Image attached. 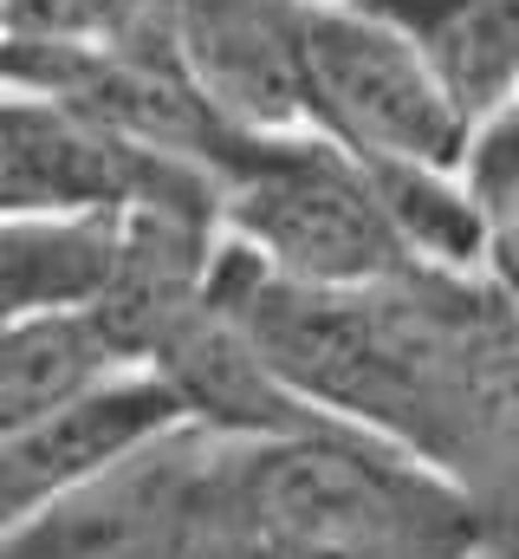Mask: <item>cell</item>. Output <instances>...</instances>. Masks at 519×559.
<instances>
[{
  "mask_svg": "<svg viewBox=\"0 0 519 559\" xmlns=\"http://www.w3.org/2000/svg\"><path fill=\"white\" fill-rule=\"evenodd\" d=\"M208 293L318 417L402 449L487 527L519 514V306L487 274L396 267L325 293L221 235Z\"/></svg>",
  "mask_w": 519,
  "mask_h": 559,
  "instance_id": "cell-1",
  "label": "cell"
},
{
  "mask_svg": "<svg viewBox=\"0 0 519 559\" xmlns=\"http://www.w3.org/2000/svg\"><path fill=\"white\" fill-rule=\"evenodd\" d=\"M195 559H487V521L402 449L325 417L215 449Z\"/></svg>",
  "mask_w": 519,
  "mask_h": 559,
  "instance_id": "cell-2",
  "label": "cell"
},
{
  "mask_svg": "<svg viewBox=\"0 0 519 559\" xmlns=\"http://www.w3.org/2000/svg\"><path fill=\"white\" fill-rule=\"evenodd\" d=\"M215 189H221V235L292 286L345 293L396 267H415L377 215L358 156H345L318 131L241 138Z\"/></svg>",
  "mask_w": 519,
  "mask_h": 559,
  "instance_id": "cell-3",
  "label": "cell"
},
{
  "mask_svg": "<svg viewBox=\"0 0 519 559\" xmlns=\"http://www.w3.org/2000/svg\"><path fill=\"white\" fill-rule=\"evenodd\" d=\"M305 118L364 163L461 169L474 124L455 111L415 39L371 0H305Z\"/></svg>",
  "mask_w": 519,
  "mask_h": 559,
  "instance_id": "cell-4",
  "label": "cell"
},
{
  "mask_svg": "<svg viewBox=\"0 0 519 559\" xmlns=\"http://www.w3.org/2000/svg\"><path fill=\"white\" fill-rule=\"evenodd\" d=\"M182 195H215V182L39 92H0V222H118Z\"/></svg>",
  "mask_w": 519,
  "mask_h": 559,
  "instance_id": "cell-5",
  "label": "cell"
},
{
  "mask_svg": "<svg viewBox=\"0 0 519 559\" xmlns=\"http://www.w3.org/2000/svg\"><path fill=\"white\" fill-rule=\"evenodd\" d=\"M215 436L169 423L124 462L0 534V559H195V508Z\"/></svg>",
  "mask_w": 519,
  "mask_h": 559,
  "instance_id": "cell-6",
  "label": "cell"
},
{
  "mask_svg": "<svg viewBox=\"0 0 519 559\" xmlns=\"http://www.w3.org/2000/svg\"><path fill=\"white\" fill-rule=\"evenodd\" d=\"M169 46L221 124L248 138L312 131L305 0H169Z\"/></svg>",
  "mask_w": 519,
  "mask_h": 559,
  "instance_id": "cell-7",
  "label": "cell"
},
{
  "mask_svg": "<svg viewBox=\"0 0 519 559\" xmlns=\"http://www.w3.org/2000/svg\"><path fill=\"white\" fill-rule=\"evenodd\" d=\"M221 261V202H143L111 222V267L98 299L85 306L92 332L105 338L118 371H149L156 352L182 332V319L208 299Z\"/></svg>",
  "mask_w": 519,
  "mask_h": 559,
  "instance_id": "cell-8",
  "label": "cell"
},
{
  "mask_svg": "<svg viewBox=\"0 0 519 559\" xmlns=\"http://www.w3.org/2000/svg\"><path fill=\"white\" fill-rule=\"evenodd\" d=\"M169 423H182L169 391L149 371H118V378L92 384L85 397H72V404L46 411L39 423L13 429L0 442V534L20 527L39 508H52L59 495L85 488L92 475L124 462L130 449H143Z\"/></svg>",
  "mask_w": 519,
  "mask_h": 559,
  "instance_id": "cell-9",
  "label": "cell"
},
{
  "mask_svg": "<svg viewBox=\"0 0 519 559\" xmlns=\"http://www.w3.org/2000/svg\"><path fill=\"white\" fill-rule=\"evenodd\" d=\"M149 378L169 391L176 417L215 442H266V436H292V429H312L325 423L248 338V325L208 293L182 332L156 352Z\"/></svg>",
  "mask_w": 519,
  "mask_h": 559,
  "instance_id": "cell-10",
  "label": "cell"
},
{
  "mask_svg": "<svg viewBox=\"0 0 519 559\" xmlns=\"http://www.w3.org/2000/svg\"><path fill=\"white\" fill-rule=\"evenodd\" d=\"M396 20L455 111L481 131L519 98V0H371Z\"/></svg>",
  "mask_w": 519,
  "mask_h": 559,
  "instance_id": "cell-11",
  "label": "cell"
},
{
  "mask_svg": "<svg viewBox=\"0 0 519 559\" xmlns=\"http://www.w3.org/2000/svg\"><path fill=\"white\" fill-rule=\"evenodd\" d=\"M111 267V222H0V332L85 312Z\"/></svg>",
  "mask_w": 519,
  "mask_h": 559,
  "instance_id": "cell-12",
  "label": "cell"
},
{
  "mask_svg": "<svg viewBox=\"0 0 519 559\" xmlns=\"http://www.w3.org/2000/svg\"><path fill=\"white\" fill-rule=\"evenodd\" d=\"M105 378H118V365L85 312H52L0 332V442Z\"/></svg>",
  "mask_w": 519,
  "mask_h": 559,
  "instance_id": "cell-13",
  "label": "cell"
},
{
  "mask_svg": "<svg viewBox=\"0 0 519 559\" xmlns=\"http://www.w3.org/2000/svg\"><path fill=\"white\" fill-rule=\"evenodd\" d=\"M364 182L377 195V215L389 222L396 248L415 267L442 274H481V209L461 182V169H429V163H364Z\"/></svg>",
  "mask_w": 519,
  "mask_h": 559,
  "instance_id": "cell-14",
  "label": "cell"
},
{
  "mask_svg": "<svg viewBox=\"0 0 519 559\" xmlns=\"http://www.w3.org/2000/svg\"><path fill=\"white\" fill-rule=\"evenodd\" d=\"M461 182L481 209V274L519 306V98L474 131Z\"/></svg>",
  "mask_w": 519,
  "mask_h": 559,
  "instance_id": "cell-15",
  "label": "cell"
},
{
  "mask_svg": "<svg viewBox=\"0 0 519 559\" xmlns=\"http://www.w3.org/2000/svg\"><path fill=\"white\" fill-rule=\"evenodd\" d=\"M487 559H519V514L500 521V527H487Z\"/></svg>",
  "mask_w": 519,
  "mask_h": 559,
  "instance_id": "cell-16",
  "label": "cell"
}]
</instances>
